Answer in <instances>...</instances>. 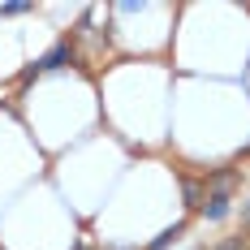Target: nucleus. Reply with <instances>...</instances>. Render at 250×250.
Segmentation results:
<instances>
[{
	"label": "nucleus",
	"mask_w": 250,
	"mask_h": 250,
	"mask_svg": "<svg viewBox=\"0 0 250 250\" xmlns=\"http://www.w3.org/2000/svg\"><path fill=\"white\" fill-rule=\"evenodd\" d=\"M69 65H78V35H65V39H56V43H52V48L43 52V56L30 65V69H22L18 86L26 91V86H30L39 74H56V69H69Z\"/></svg>",
	"instance_id": "obj_1"
},
{
	"label": "nucleus",
	"mask_w": 250,
	"mask_h": 250,
	"mask_svg": "<svg viewBox=\"0 0 250 250\" xmlns=\"http://www.w3.org/2000/svg\"><path fill=\"white\" fill-rule=\"evenodd\" d=\"M229 211H233V190H225V186L207 190V199H203V207H199L203 220H207V225H220V220H229Z\"/></svg>",
	"instance_id": "obj_2"
},
{
	"label": "nucleus",
	"mask_w": 250,
	"mask_h": 250,
	"mask_svg": "<svg viewBox=\"0 0 250 250\" xmlns=\"http://www.w3.org/2000/svg\"><path fill=\"white\" fill-rule=\"evenodd\" d=\"M186 233H190V220H177V225H168L164 233H160V237H151V242H147V250H168V246H177V242H181Z\"/></svg>",
	"instance_id": "obj_3"
},
{
	"label": "nucleus",
	"mask_w": 250,
	"mask_h": 250,
	"mask_svg": "<svg viewBox=\"0 0 250 250\" xmlns=\"http://www.w3.org/2000/svg\"><path fill=\"white\" fill-rule=\"evenodd\" d=\"M181 199H186L190 211H199V207H203V181H199V177H181Z\"/></svg>",
	"instance_id": "obj_4"
},
{
	"label": "nucleus",
	"mask_w": 250,
	"mask_h": 250,
	"mask_svg": "<svg viewBox=\"0 0 250 250\" xmlns=\"http://www.w3.org/2000/svg\"><path fill=\"white\" fill-rule=\"evenodd\" d=\"M35 13V4H0V18H26Z\"/></svg>",
	"instance_id": "obj_5"
},
{
	"label": "nucleus",
	"mask_w": 250,
	"mask_h": 250,
	"mask_svg": "<svg viewBox=\"0 0 250 250\" xmlns=\"http://www.w3.org/2000/svg\"><path fill=\"white\" fill-rule=\"evenodd\" d=\"M108 250H112V246H108Z\"/></svg>",
	"instance_id": "obj_6"
}]
</instances>
